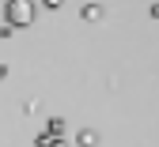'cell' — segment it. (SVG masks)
I'll return each instance as SVG.
<instances>
[{
  "label": "cell",
  "instance_id": "obj_1",
  "mask_svg": "<svg viewBox=\"0 0 159 147\" xmlns=\"http://www.w3.org/2000/svg\"><path fill=\"white\" fill-rule=\"evenodd\" d=\"M95 143H98L95 132H80V147H95Z\"/></svg>",
  "mask_w": 159,
  "mask_h": 147
},
{
  "label": "cell",
  "instance_id": "obj_2",
  "mask_svg": "<svg viewBox=\"0 0 159 147\" xmlns=\"http://www.w3.org/2000/svg\"><path fill=\"white\" fill-rule=\"evenodd\" d=\"M84 19H102V8H98V4H87L84 8Z\"/></svg>",
  "mask_w": 159,
  "mask_h": 147
},
{
  "label": "cell",
  "instance_id": "obj_3",
  "mask_svg": "<svg viewBox=\"0 0 159 147\" xmlns=\"http://www.w3.org/2000/svg\"><path fill=\"white\" fill-rule=\"evenodd\" d=\"M4 76H8V68H4V64H0V79H4Z\"/></svg>",
  "mask_w": 159,
  "mask_h": 147
}]
</instances>
